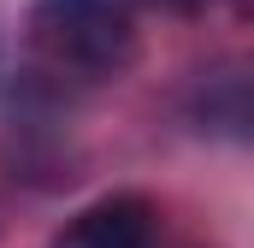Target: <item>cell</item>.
Returning a JSON list of instances; mask_svg holds the SVG:
<instances>
[{"mask_svg": "<svg viewBox=\"0 0 254 248\" xmlns=\"http://www.w3.org/2000/svg\"><path fill=\"white\" fill-rule=\"evenodd\" d=\"M36 42L65 71L119 77L136 54V12H130V0H42Z\"/></svg>", "mask_w": 254, "mask_h": 248, "instance_id": "6da1fadb", "label": "cell"}, {"mask_svg": "<svg viewBox=\"0 0 254 248\" xmlns=\"http://www.w3.org/2000/svg\"><path fill=\"white\" fill-rule=\"evenodd\" d=\"M154 243V207L142 195H107L65 219V231L48 248H148Z\"/></svg>", "mask_w": 254, "mask_h": 248, "instance_id": "7a4b0ae2", "label": "cell"}, {"mask_svg": "<svg viewBox=\"0 0 254 248\" xmlns=\"http://www.w3.org/2000/svg\"><path fill=\"white\" fill-rule=\"evenodd\" d=\"M160 6H166V12H201L207 0H160Z\"/></svg>", "mask_w": 254, "mask_h": 248, "instance_id": "3957f363", "label": "cell"}, {"mask_svg": "<svg viewBox=\"0 0 254 248\" xmlns=\"http://www.w3.org/2000/svg\"><path fill=\"white\" fill-rule=\"evenodd\" d=\"M237 12H243V18H254V0H237Z\"/></svg>", "mask_w": 254, "mask_h": 248, "instance_id": "277c9868", "label": "cell"}]
</instances>
